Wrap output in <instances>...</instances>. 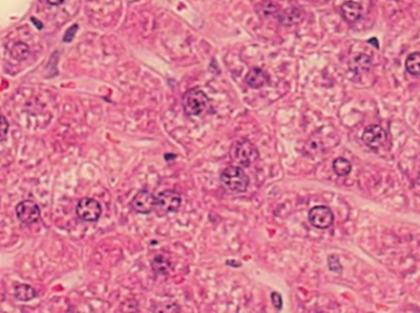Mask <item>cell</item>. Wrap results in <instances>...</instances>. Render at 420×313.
Returning a JSON list of instances; mask_svg holds the SVG:
<instances>
[{
  "mask_svg": "<svg viewBox=\"0 0 420 313\" xmlns=\"http://www.w3.org/2000/svg\"><path fill=\"white\" fill-rule=\"evenodd\" d=\"M30 20H31L32 24H34V26H35L38 30H42V29H43V24H42L41 22L39 21V20L35 18H31Z\"/></svg>",
  "mask_w": 420,
  "mask_h": 313,
  "instance_id": "ffe728a7",
  "label": "cell"
},
{
  "mask_svg": "<svg viewBox=\"0 0 420 313\" xmlns=\"http://www.w3.org/2000/svg\"><path fill=\"white\" fill-rule=\"evenodd\" d=\"M9 128V124L4 116L0 114V138H4L7 135Z\"/></svg>",
  "mask_w": 420,
  "mask_h": 313,
  "instance_id": "d6986e66",
  "label": "cell"
},
{
  "mask_svg": "<svg viewBox=\"0 0 420 313\" xmlns=\"http://www.w3.org/2000/svg\"><path fill=\"white\" fill-rule=\"evenodd\" d=\"M406 68L411 75L419 76L420 74V54L414 52L407 57L406 61Z\"/></svg>",
  "mask_w": 420,
  "mask_h": 313,
  "instance_id": "4fadbf2b",
  "label": "cell"
},
{
  "mask_svg": "<svg viewBox=\"0 0 420 313\" xmlns=\"http://www.w3.org/2000/svg\"><path fill=\"white\" fill-rule=\"evenodd\" d=\"M10 54L12 58L20 61V60H24L27 58L30 54V48L24 42H18L13 44V46L10 50Z\"/></svg>",
  "mask_w": 420,
  "mask_h": 313,
  "instance_id": "9a60e30c",
  "label": "cell"
},
{
  "mask_svg": "<svg viewBox=\"0 0 420 313\" xmlns=\"http://www.w3.org/2000/svg\"><path fill=\"white\" fill-rule=\"evenodd\" d=\"M182 198L173 190H164L156 196L154 212L159 216L174 213L182 205Z\"/></svg>",
  "mask_w": 420,
  "mask_h": 313,
  "instance_id": "277c9868",
  "label": "cell"
},
{
  "mask_svg": "<svg viewBox=\"0 0 420 313\" xmlns=\"http://www.w3.org/2000/svg\"><path fill=\"white\" fill-rule=\"evenodd\" d=\"M269 76L260 68H252L246 76V82L253 89L264 88L269 83Z\"/></svg>",
  "mask_w": 420,
  "mask_h": 313,
  "instance_id": "8fae6325",
  "label": "cell"
},
{
  "mask_svg": "<svg viewBox=\"0 0 420 313\" xmlns=\"http://www.w3.org/2000/svg\"><path fill=\"white\" fill-rule=\"evenodd\" d=\"M220 181L227 190L242 194L250 185V178L240 166H229L221 173Z\"/></svg>",
  "mask_w": 420,
  "mask_h": 313,
  "instance_id": "6da1fadb",
  "label": "cell"
},
{
  "mask_svg": "<svg viewBox=\"0 0 420 313\" xmlns=\"http://www.w3.org/2000/svg\"><path fill=\"white\" fill-rule=\"evenodd\" d=\"M48 4L52 5V6H58V5L62 4V2H64V0H46Z\"/></svg>",
  "mask_w": 420,
  "mask_h": 313,
  "instance_id": "44dd1931",
  "label": "cell"
},
{
  "mask_svg": "<svg viewBox=\"0 0 420 313\" xmlns=\"http://www.w3.org/2000/svg\"><path fill=\"white\" fill-rule=\"evenodd\" d=\"M333 170L339 177H344L352 172V164L345 158H338L333 162Z\"/></svg>",
  "mask_w": 420,
  "mask_h": 313,
  "instance_id": "5bb4252c",
  "label": "cell"
},
{
  "mask_svg": "<svg viewBox=\"0 0 420 313\" xmlns=\"http://www.w3.org/2000/svg\"><path fill=\"white\" fill-rule=\"evenodd\" d=\"M230 158L238 166L249 167L258 159L259 152L248 140H237L230 149Z\"/></svg>",
  "mask_w": 420,
  "mask_h": 313,
  "instance_id": "3957f363",
  "label": "cell"
},
{
  "mask_svg": "<svg viewBox=\"0 0 420 313\" xmlns=\"http://www.w3.org/2000/svg\"><path fill=\"white\" fill-rule=\"evenodd\" d=\"M155 199L156 196H154L147 190H140L132 198L131 202V208L139 214H150L154 210Z\"/></svg>",
  "mask_w": 420,
  "mask_h": 313,
  "instance_id": "9c48e42d",
  "label": "cell"
},
{
  "mask_svg": "<svg viewBox=\"0 0 420 313\" xmlns=\"http://www.w3.org/2000/svg\"><path fill=\"white\" fill-rule=\"evenodd\" d=\"M341 11L345 21L349 24H354L361 18L363 14V8L361 4L351 0L342 4Z\"/></svg>",
  "mask_w": 420,
  "mask_h": 313,
  "instance_id": "30bf717a",
  "label": "cell"
},
{
  "mask_svg": "<svg viewBox=\"0 0 420 313\" xmlns=\"http://www.w3.org/2000/svg\"><path fill=\"white\" fill-rule=\"evenodd\" d=\"M308 219L313 227L319 230H327L333 224L334 214L328 206H318L310 210Z\"/></svg>",
  "mask_w": 420,
  "mask_h": 313,
  "instance_id": "52a82bcc",
  "label": "cell"
},
{
  "mask_svg": "<svg viewBox=\"0 0 420 313\" xmlns=\"http://www.w3.org/2000/svg\"><path fill=\"white\" fill-rule=\"evenodd\" d=\"M184 111L189 116H201L209 110V100L204 92L195 88L187 90L182 98Z\"/></svg>",
  "mask_w": 420,
  "mask_h": 313,
  "instance_id": "7a4b0ae2",
  "label": "cell"
},
{
  "mask_svg": "<svg viewBox=\"0 0 420 313\" xmlns=\"http://www.w3.org/2000/svg\"><path fill=\"white\" fill-rule=\"evenodd\" d=\"M76 213L81 220L90 223L96 222L101 216V205L94 198H82L76 205Z\"/></svg>",
  "mask_w": 420,
  "mask_h": 313,
  "instance_id": "8992f818",
  "label": "cell"
},
{
  "mask_svg": "<svg viewBox=\"0 0 420 313\" xmlns=\"http://www.w3.org/2000/svg\"><path fill=\"white\" fill-rule=\"evenodd\" d=\"M14 296L18 301L28 302L36 297V292L31 286L22 284L15 287Z\"/></svg>",
  "mask_w": 420,
  "mask_h": 313,
  "instance_id": "7c38bea8",
  "label": "cell"
},
{
  "mask_svg": "<svg viewBox=\"0 0 420 313\" xmlns=\"http://www.w3.org/2000/svg\"><path fill=\"white\" fill-rule=\"evenodd\" d=\"M328 263H329V268L331 272L336 274H341L342 272V266L341 265L340 260L338 259V256H330L328 258Z\"/></svg>",
  "mask_w": 420,
  "mask_h": 313,
  "instance_id": "2e32d148",
  "label": "cell"
},
{
  "mask_svg": "<svg viewBox=\"0 0 420 313\" xmlns=\"http://www.w3.org/2000/svg\"><path fill=\"white\" fill-rule=\"evenodd\" d=\"M271 300L273 305L278 311L283 308V298L280 294L278 292H273L271 294Z\"/></svg>",
  "mask_w": 420,
  "mask_h": 313,
  "instance_id": "ac0fdd59",
  "label": "cell"
},
{
  "mask_svg": "<svg viewBox=\"0 0 420 313\" xmlns=\"http://www.w3.org/2000/svg\"><path fill=\"white\" fill-rule=\"evenodd\" d=\"M362 140L368 148L375 152H379L388 146V134L379 125H370L365 129Z\"/></svg>",
  "mask_w": 420,
  "mask_h": 313,
  "instance_id": "5b68a950",
  "label": "cell"
},
{
  "mask_svg": "<svg viewBox=\"0 0 420 313\" xmlns=\"http://www.w3.org/2000/svg\"><path fill=\"white\" fill-rule=\"evenodd\" d=\"M16 216L21 223L30 226L36 223L40 218V209L36 203L31 200H23L16 208Z\"/></svg>",
  "mask_w": 420,
  "mask_h": 313,
  "instance_id": "ba28073f",
  "label": "cell"
},
{
  "mask_svg": "<svg viewBox=\"0 0 420 313\" xmlns=\"http://www.w3.org/2000/svg\"><path fill=\"white\" fill-rule=\"evenodd\" d=\"M78 30V25L77 24H74V25L71 26L70 28L67 29L66 32H65L64 36H63V42H67V43H69V42H71L72 40H73L74 36L76 35V32Z\"/></svg>",
  "mask_w": 420,
  "mask_h": 313,
  "instance_id": "e0dca14e",
  "label": "cell"
}]
</instances>
